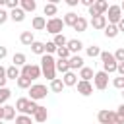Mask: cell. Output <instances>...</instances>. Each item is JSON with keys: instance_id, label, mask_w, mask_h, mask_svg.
I'll return each mask as SVG.
<instances>
[{"instance_id": "cell-9", "label": "cell", "mask_w": 124, "mask_h": 124, "mask_svg": "<svg viewBox=\"0 0 124 124\" xmlns=\"http://www.w3.org/2000/svg\"><path fill=\"white\" fill-rule=\"evenodd\" d=\"M107 10H108V2H107V0H95V4L89 8V16H91V17L105 16Z\"/></svg>"}, {"instance_id": "cell-26", "label": "cell", "mask_w": 124, "mask_h": 124, "mask_svg": "<svg viewBox=\"0 0 124 124\" xmlns=\"http://www.w3.org/2000/svg\"><path fill=\"white\" fill-rule=\"evenodd\" d=\"M2 108H4V120H14V118H16V107L4 105Z\"/></svg>"}, {"instance_id": "cell-33", "label": "cell", "mask_w": 124, "mask_h": 124, "mask_svg": "<svg viewBox=\"0 0 124 124\" xmlns=\"http://www.w3.org/2000/svg\"><path fill=\"white\" fill-rule=\"evenodd\" d=\"M56 70L64 76L66 72H70V66H68V60H56Z\"/></svg>"}, {"instance_id": "cell-23", "label": "cell", "mask_w": 124, "mask_h": 124, "mask_svg": "<svg viewBox=\"0 0 124 124\" xmlns=\"http://www.w3.org/2000/svg\"><path fill=\"white\" fill-rule=\"evenodd\" d=\"M95 76V72H93V68H87V66H83L81 70H79V78H81V81H91V78Z\"/></svg>"}, {"instance_id": "cell-47", "label": "cell", "mask_w": 124, "mask_h": 124, "mask_svg": "<svg viewBox=\"0 0 124 124\" xmlns=\"http://www.w3.org/2000/svg\"><path fill=\"white\" fill-rule=\"evenodd\" d=\"M66 4H68L70 8H74V6H78V4H79V0H66Z\"/></svg>"}, {"instance_id": "cell-30", "label": "cell", "mask_w": 124, "mask_h": 124, "mask_svg": "<svg viewBox=\"0 0 124 124\" xmlns=\"http://www.w3.org/2000/svg\"><path fill=\"white\" fill-rule=\"evenodd\" d=\"M31 52H35V54H45V43H41V41H35L33 45H31Z\"/></svg>"}, {"instance_id": "cell-40", "label": "cell", "mask_w": 124, "mask_h": 124, "mask_svg": "<svg viewBox=\"0 0 124 124\" xmlns=\"http://www.w3.org/2000/svg\"><path fill=\"white\" fill-rule=\"evenodd\" d=\"M6 81H8V78H6V68L0 64V87H6Z\"/></svg>"}, {"instance_id": "cell-3", "label": "cell", "mask_w": 124, "mask_h": 124, "mask_svg": "<svg viewBox=\"0 0 124 124\" xmlns=\"http://www.w3.org/2000/svg\"><path fill=\"white\" fill-rule=\"evenodd\" d=\"M46 93H48V89H46V85H43V83H33V85L29 87V99L35 101V103L41 101V99H45Z\"/></svg>"}, {"instance_id": "cell-29", "label": "cell", "mask_w": 124, "mask_h": 124, "mask_svg": "<svg viewBox=\"0 0 124 124\" xmlns=\"http://www.w3.org/2000/svg\"><path fill=\"white\" fill-rule=\"evenodd\" d=\"M10 97H12V91L8 87H0V107H4Z\"/></svg>"}, {"instance_id": "cell-28", "label": "cell", "mask_w": 124, "mask_h": 124, "mask_svg": "<svg viewBox=\"0 0 124 124\" xmlns=\"http://www.w3.org/2000/svg\"><path fill=\"white\" fill-rule=\"evenodd\" d=\"M62 89H64V83H62L60 78H56V79L50 81V91L52 93H62Z\"/></svg>"}, {"instance_id": "cell-19", "label": "cell", "mask_w": 124, "mask_h": 124, "mask_svg": "<svg viewBox=\"0 0 124 124\" xmlns=\"http://www.w3.org/2000/svg\"><path fill=\"white\" fill-rule=\"evenodd\" d=\"M19 8L23 12H35L37 10V2L35 0H19Z\"/></svg>"}, {"instance_id": "cell-35", "label": "cell", "mask_w": 124, "mask_h": 124, "mask_svg": "<svg viewBox=\"0 0 124 124\" xmlns=\"http://www.w3.org/2000/svg\"><path fill=\"white\" fill-rule=\"evenodd\" d=\"M56 54H58V60H68L72 54H70V50L66 48V46H60V48H56Z\"/></svg>"}, {"instance_id": "cell-2", "label": "cell", "mask_w": 124, "mask_h": 124, "mask_svg": "<svg viewBox=\"0 0 124 124\" xmlns=\"http://www.w3.org/2000/svg\"><path fill=\"white\" fill-rule=\"evenodd\" d=\"M37 103L35 101H31V99H27V97H19L17 101H16V110L19 112V114H27V116H33V112L37 110Z\"/></svg>"}, {"instance_id": "cell-18", "label": "cell", "mask_w": 124, "mask_h": 124, "mask_svg": "<svg viewBox=\"0 0 124 124\" xmlns=\"http://www.w3.org/2000/svg\"><path fill=\"white\" fill-rule=\"evenodd\" d=\"M91 27H93V29H105V27H107V17H105V16L91 17Z\"/></svg>"}, {"instance_id": "cell-48", "label": "cell", "mask_w": 124, "mask_h": 124, "mask_svg": "<svg viewBox=\"0 0 124 124\" xmlns=\"http://www.w3.org/2000/svg\"><path fill=\"white\" fill-rule=\"evenodd\" d=\"M116 27H118V31H124V16H122V19L116 23Z\"/></svg>"}, {"instance_id": "cell-36", "label": "cell", "mask_w": 124, "mask_h": 124, "mask_svg": "<svg viewBox=\"0 0 124 124\" xmlns=\"http://www.w3.org/2000/svg\"><path fill=\"white\" fill-rule=\"evenodd\" d=\"M16 124H33V120L27 114H17L16 116Z\"/></svg>"}, {"instance_id": "cell-37", "label": "cell", "mask_w": 124, "mask_h": 124, "mask_svg": "<svg viewBox=\"0 0 124 124\" xmlns=\"http://www.w3.org/2000/svg\"><path fill=\"white\" fill-rule=\"evenodd\" d=\"M114 112H116V124H124V103H122Z\"/></svg>"}, {"instance_id": "cell-24", "label": "cell", "mask_w": 124, "mask_h": 124, "mask_svg": "<svg viewBox=\"0 0 124 124\" xmlns=\"http://www.w3.org/2000/svg\"><path fill=\"white\" fill-rule=\"evenodd\" d=\"M43 12H45V16H48V19H50V17H56V12H58V8H56V4L48 2V4H45Z\"/></svg>"}, {"instance_id": "cell-8", "label": "cell", "mask_w": 124, "mask_h": 124, "mask_svg": "<svg viewBox=\"0 0 124 124\" xmlns=\"http://www.w3.org/2000/svg\"><path fill=\"white\" fill-rule=\"evenodd\" d=\"M97 120H99V124H116V112L103 108L97 112Z\"/></svg>"}, {"instance_id": "cell-4", "label": "cell", "mask_w": 124, "mask_h": 124, "mask_svg": "<svg viewBox=\"0 0 124 124\" xmlns=\"http://www.w3.org/2000/svg\"><path fill=\"white\" fill-rule=\"evenodd\" d=\"M107 23H110V25H116L120 19H122V10H120V6L118 4H110L108 6V10H107Z\"/></svg>"}, {"instance_id": "cell-52", "label": "cell", "mask_w": 124, "mask_h": 124, "mask_svg": "<svg viewBox=\"0 0 124 124\" xmlns=\"http://www.w3.org/2000/svg\"><path fill=\"white\" fill-rule=\"evenodd\" d=\"M0 124H2V120H0Z\"/></svg>"}, {"instance_id": "cell-44", "label": "cell", "mask_w": 124, "mask_h": 124, "mask_svg": "<svg viewBox=\"0 0 124 124\" xmlns=\"http://www.w3.org/2000/svg\"><path fill=\"white\" fill-rule=\"evenodd\" d=\"M116 72H118V76H122V78H124V62H118V66H116Z\"/></svg>"}, {"instance_id": "cell-42", "label": "cell", "mask_w": 124, "mask_h": 124, "mask_svg": "<svg viewBox=\"0 0 124 124\" xmlns=\"http://www.w3.org/2000/svg\"><path fill=\"white\" fill-rule=\"evenodd\" d=\"M8 17H10V12L4 10V8H0V25H4L8 21Z\"/></svg>"}, {"instance_id": "cell-38", "label": "cell", "mask_w": 124, "mask_h": 124, "mask_svg": "<svg viewBox=\"0 0 124 124\" xmlns=\"http://www.w3.org/2000/svg\"><path fill=\"white\" fill-rule=\"evenodd\" d=\"M54 52H56V45H54L52 41H48V43H45V54H50V56H52Z\"/></svg>"}, {"instance_id": "cell-46", "label": "cell", "mask_w": 124, "mask_h": 124, "mask_svg": "<svg viewBox=\"0 0 124 124\" xmlns=\"http://www.w3.org/2000/svg\"><path fill=\"white\" fill-rule=\"evenodd\" d=\"M81 4H83L85 8H91V6L95 4V0H81Z\"/></svg>"}, {"instance_id": "cell-39", "label": "cell", "mask_w": 124, "mask_h": 124, "mask_svg": "<svg viewBox=\"0 0 124 124\" xmlns=\"http://www.w3.org/2000/svg\"><path fill=\"white\" fill-rule=\"evenodd\" d=\"M112 56H114V60H116V62H124V46L116 48V52H114Z\"/></svg>"}, {"instance_id": "cell-6", "label": "cell", "mask_w": 124, "mask_h": 124, "mask_svg": "<svg viewBox=\"0 0 124 124\" xmlns=\"http://www.w3.org/2000/svg\"><path fill=\"white\" fill-rule=\"evenodd\" d=\"M48 33H52V35H58V33H62V29H64V21H62V17H50V19H46V27H45Z\"/></svg>"}, {"instance_id": "cell-21", "label": "cell", "mask_w": 124, "mask_h": 124, "mask_svg": "<svg viewBox=\"0 0 124 124\" xmlns=\"http://www.w3.org/2000/svg\"><path fill=\"white\" fill-rule=\"evenodd\" d=\"M25 60H27V58H25V54H23V52H16V54L12 56V62H14V66H16V68H19V66L23 68V66L27 64Z\"/></svg>"}, {"instance_id": "cell-5", "label": "cell", "mask_w": 124, "mask_h": 124, "mask_svg": "<svg viewBox=\"0 0 124 124\" xmlns=\"http://www.w3.org/2000/svg\"><path fill=\"white\" fill-rule=\"evenodd\" d=\"M19 72H21L23 78H29L31 81H33V79H39V78L43 76V74H41V66H37V64H25Z\"/></svg>"}, {"instance_id": "cell-50", "label": "cell", "mask_w": 124, "mask_h": 124, "mask_svg": "<svg viewBox=\"0 0 124 124\" xmlns=\"http://www.w3.org/2000/svg\"><path fill=\"white\" fill-rule=\"evenodd\" d=\"M120 10H124V2H122V4H120Z\"/></svg>"}, {"instance_id": "cell-11", "label": "cell", "mask_w": 124, "mask_h": 124, "mask_svg": "<svg viewBox=\"0 0 124 124\" xmlns=\"http://www.w3.org/2000/svg\"><path fill=\"white\" fill-rule=\"evenodd\" d=\"M76 85H78V93L83 95V97H89V95L93 93V83H91V81H81V79H79Z\"/></svg>"}, {"instance_id": "cell-12", "label": "cell", "mask_w": 124, "mask_h": 124, "mask_svg": "<svg viewBox=\"0 0 124 124\" xmlns=\"http://www.w3.org/2000/svg\"><path fill=\"white\" fill-rule=\"evenodd\" d=\"M66 48L70 50V54H79V50L83 48V43H81L79 39H68Z\"/></svg>"}, {"instance_id": "cell-34", "label": "cell", "mask_w": 124, "mask_h": 124, "mask_svg": "<svg viewBox=\"0 0 124 124\" xmlns=\"http://www.w3.org/2000/svg\"><path fill=\"white\" fill-rule=\"evenodd\" d=\"M16 81H17V87H19V89H29V87H31V79H29V78L19 76Z\"/></svg>"}, {"instance_id": "cell-43", "label": "cell", "mask_w": 124, "mask_h": 124, "mask_svg": "<svg viewBox=\"0 0 124 124\" xmlns=\"http://www.w3.org/2000/svg\"><path fill=\"white\" fill-rule=\"evenodd\" d=\"M6 8H10V12L19 8V0H6Z\"/></svg>"}, {"instance_id": "cell-22", "label": "cell", "mask_w": 124, "mask_h": 124, "mask_svg": "<svg viewBox=\"0 0 124 124\" xmlns=\"http://www.w3.org/2000/svg\"><path fill=\"white\" fill-rule=\"evenodd\" d=\"M19 76H21V72H19V68H16L14 64L6 68V78H8V79H14V81H16Z\"/></svg>"}, {"instance_id": "cell-25", "label": "cell", "mask_w": 124, "mask_h": 124, "mask_svg": "<svg viewBox=\"0 0 124 124\" xmlns=\"http://www.w3.org/2000/svg\"><path fill=\"white\" fill-rule=\"evenodd\" d=\"M78 14H74V12H68L64 17H62V21H64V25H70V27H74V23L78 21Z\"/></svg>"}, {"instance_id": "cell-1", "label": "cell", "mask_w": 124, "mask_h": 124, "mask_svg": "<svg viewBox=\"0 0 124 124\" xmlns=\"http://www.w3.org/2000/svg\"><path fill=\"white\" fill-rule=\"evenodd\" d=\"M41 74H43L48 81L56 79V60H54L50 54H43V56H41Z\"/></svg>"}, {"instance_id": "cell-7", "label": "cell", "mask_w": 124, "mask_h": 124, "mask_svg": "<svg viewBox=\"0 0 124 124\" xmlns=\"http://www.w3.org/2000/svg\"><path fill=\"white\" fill-rule=\"evenodd\" d=\"M107 85H108V74L107 72H95V76H93V87L95 89H99V91H103V89H107Z\"/></svg>"}, {"instance_id": "cell-49", "label": "cell", "mask_w": 124, "mask_h": 124, "mask_svg": "<svg viewBox=\"0 0 124 124\" xmlns=\"http://www.w3.org/2000/svg\"><path fill=\"white\" fill-rule=\"evenodd\" d=\"M0 120H4V108L0 107Z\"/></svg>"}, {"instance_id": "cell-14", "label": "cell", "mask_w": 124, "mask_h": 124, "mask_svg": "<svg viewBox=\"0 0 124 124\" xmlns=\"http://www.w3.org/2000/svg\"><path fill=\"white\" fill-rule=\"evenodd\" d=\"M60 79H62L64 87H72V85H76V83H78V76H76V72H66Z\"/></svg>"}, {"instance_id": "cell-27", "label": "cell", "mask_w": 124, "mask_h": 124, "mask_svg": "<svg viewBox=\"0 0 124 124\" xmlns=\"http://www.w3.org/2000/svg\"><path fill=\"white\" fill-rule=\"evenodd\" d=\"M118 33H120V31H118V27H116V25H110V23H107V27H105V37H108V39H114Z\"/></svg>"}, {"instance_id": "cell-31", "label": "cell", "mask_w": 124, "mask_h": 124, "mask_svg": "<svg viewBox=\"0 0 124 124\" xmlns=\"http://www.w3.org/2000/svg\"><path fill=\"white\" fill-rule=\"evenodd\" d=\"M52 43L56 45V48H60V46H66V43H68V39L62 35V33H58V35H54V39H52Z\"/></svg>"}, {"instance_id": "cell-13", "label": "cell", "mask_w": 124, "mask_h": 124, "mask_svg": "<svg viewBox=\"0 0 124 124\" xmlns=\"http://www.w3.org/2000/svg\"><path fill=\"white\" fill-rule=\"evenodd\" d=\"M68 66H70V72L81 70V68H83V58H81L79 54H72V56L68 58Z\"/></svg>"}, {"instance_id": "cell-10", "label": "cell", "mask_w": 124, "mask_h": 124, "mask_svg": "<svg viewBox=\"0 0 124 124\" xmlns=\"http://www.w3.org/2000/svg\"><path fill=\"white\" fill-rule=\"evenodd\" d=\"M46 118H48V110H46V107L39 105L37 110L33 112V120H35V124H43V122H46Z\"/></svg>"}, {"instance_id": "cell-41", "label": "cell", "mask_w": 124, "mask_h": 124, "mask_svg": "<svg viewBox=\"0 0 124 124\" xmlns=\"http://www.w3.org/2000/svg\"><path fill=\"white\" fill-rule=\"evenodd\" d=\"M112 85H114L116 89H124V78H122V76L114 78V79H112Z\"/></svg>"}, {"instance_id": "cell-20", "label": "cell", "mask_w": 124, "mask_h": 124, "mask_svg": "<svg viewBox=\"0 0 124 124\" xmlns=\"http://www.w3.org/2000/svg\"><path fill=\"white\" fill-rule=\"evenodd\" d=\"M87 25H89V21H87L83 16H79V17H78V21L74 23V29H76L78 33H83V31L87 29Z\"/></svg>"}, {"instance_id": "cell-17", "label": "cell", "mask_w": 124, "mask_h": 124, "mask_svg": "<svg viewBox=\"0 0 124 124\" xmlns=\"http://www.w3.org/2000/svg\"><path fill=\"white\" fill-rule=\"evenodd\" d=\"M31 25H33V29H35V31H43V29L46 27V19H45L43 16H35V17H33V21H31Z\"/></svg>"}, {"instance_id": "cell-32", "label": "cell", "mask_w": 124, "mask_h": 124, "mask_svg": "<svg viewBox=\"0 0 124 124\" xmlns=\"http://www.w3.org/2000/svg\"><path fill=\"white\" fill-rule=\"evenodd\" d=\"M85 52H87V56H91V58H95V56H101V48H99L97 45L85 46Z\"/></svg>"}, {"instance_id": "cell-45", "label": "cell", "mask_w": 124, "mask_h": 124, "mask_svg": "<svg viewBox=\"0 0 124 124\" xmlns=\"http://www.w3.org/2000/svg\"><path fill=\"white\" fill-rule=\"evenodd\" d=\"M6 56H8V48L6 46H0V60H4Z\"/></svg>"}, {"instance_id": "cell-51", "label": "cell", "mask_w": 124, "mask_h": 124, "mask_svg": "<svg viewBox=\"0 0 124 124\" xmlns=\"http://www.w3.org/2000/svg\"><path fill=\"white\" fill-rule=\"evenodd\" d=\"M122 97H124V89H122Z\"/></svg>"}, {"instance_id": "cell-15", "label": "cell", "mask_w": 124, "mask_h": 124, "mask_svg": "<svg viewBox=\"0 0 124 124\" xmlns=\"http://www.w3.org/2000/svg\"><path fill=\"white\" fill-rule=\"evenodd\" d=\"M19 41H21V45H25V46H31V45L35 43L33 31H21V35H19Z\"/></svg>"}, {"instance_id": "cell-16", "label": "cell", "mask_w": 124, "mask_h": 124, "mask_svg": "<svg viewBox=\"0 0 124 124\" xmlns=\"http://www.w3.org/2000/svg\"><path fill=\"white\" fill-rule=\"evenodd\" d=\"M10 19H12V21H16V23H21V21L25 19V12H23L21 8H16V10H12V12H10Z\"/></svg>"}]
</instances>
